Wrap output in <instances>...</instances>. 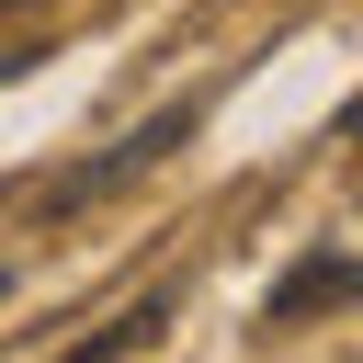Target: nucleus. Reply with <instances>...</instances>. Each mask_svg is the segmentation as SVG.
<instances>
[{
    "mask_svg": "<svg viewBox=\"0 0 363 363\" xmlns=\"http://www.w3.org/2000/svg\"><path fill=\"white\" fill-rule=\"evenodd\" d=\"M159 318H170V295H147V306H125V318H113V329H91V340H68V352H57V363H125V352H136V340H147V329H159Z\"/></svg>",
    "mask_w": 363,
    "mask_h": 363,
    "instance_id": "7ed1b4c3",
    "label": "nucleus"
},
{
    "mask_svg": "<svg viewBox=\"0 0 363 363\" xmlns=\"http://www.w3.org/2000/svg\"><path fill=\"white\" fill-rule=\"evenodd\" d=\"M318 306H363V261H340V250H318V261H295V272L272 284V306H261V329H306Z\"/></svg>",
    "mask_w": 363,
    "mask_h": 363,
    "instance_id": "f03ea898",
    "label": "nucleus"
},
{
    "mask_svg": "<svg viewBox=\"0 0 363 363\" xmlns=\"http://www.w3.org/2000/svg\"><path fill=\"white\" fill-rule=\"evenodd\" d=\"M193 125H204L193 102H182V113H147V125H136V136H125L113 159H79V170H57V182L34 193V216H79V204H102V193H125V182H147V170H159L170 147H193Z\"/></svg>",
    "mask_w": 363,
    "mask_h": 363,
    "instance_id": "f257e3e1",
    "label": "nucleus"
}]
</instances>
